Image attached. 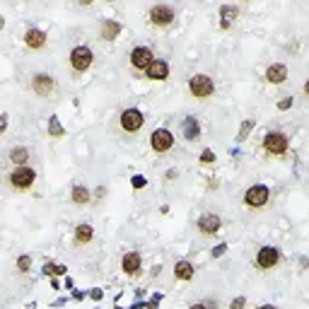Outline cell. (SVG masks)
Segmentation results:
<instances>
[{
    "label": "cell",
    "instance_id": "ac0fdd59",
    "mask_svg": "<svg viewBox=\"0 0 309 309\" xmlns=\"http://www.w3.org/2000/svg\"><path fill=\"white\" fill-rule=\"evenodd\" d=\"M118 34H121V24H118L116 19H104L101 22V39L104 41H114Z\"/></svg>",
    "mask_w": 309,
    "mask_h": 309
},
{
    "label": "cell",
    "instance_id": "e575fe53",
    "mask_svg": "<svg viewBox=\"0 0 309 309\" xmlns=\"http://www.w3.org/2000/svg\"><path fill=\"white\" fill-rule=\"evenodd\" d=\"M191 309H208V307H205V304H193Z\"/></svg>",
    "mask_w": 309,
    "mask_h": 309
},
{
    "label": "cell",
    "instance_id": "cb8c5ba5",
    "mask_svg": "<svg viewBox=\"0 0 309 309\" xmlns=\"http://www.w3.org/2000/svg\"><path fill=\"white\" fill-rule=\"evenodd\" d=\"M48 136H54V138L63 136V126L58 123V116H51V121H48Z\"/></svg>",
    "mask_w": 309,
    "mask_h": 309
},
{
    "label": "cell",
    "instance_id": "836d02e7",
    "mask_svg": "<svg viewBox=\"0 0 309 309\" xmlns=\"http://www.w3.org/2000/svg\"><path fill=\"white\" fill-rule=\"evenodd\" d=\"M90 295H92V297H94V300H101V290H92Z\"/></svg>",
    "mask_w": 309,
    "mask_h": 309
},
{
    "label": "cell",
    "instance_id": "8d00e7d4",
    "mask_svg": "<svg viewBox=\"0 0 309 309\" xmlns=\"http://www.w3.org/2000/svg\"><path fill=\"white\" fill-rule=\"evenodd\" d=\"M5 27V19H3V15H0V29Z\"/></svg>",
    "mask_w": 309,
    "mask_h": 309
},
{
    "label": "cell",
    "instance_id": "9a60e30c",
    "mask_svg": "<svg viewBox=\"0 0 309 309\" xmlns=\"http://www.w3.org/2000/svg\"><path fill=\"white\" fill-rule=\"evenodd\" d=\"M46 32L44 29H37L32 27L27 29V34H24V44H27V48H32V51H39V48H44L46 46Z\"/></svg>",
    "mask_w": 309,
    "mask_h": 309
},
{
    "label": "cell",
    "instance_id": "5bb4252c",
    "mask_svg": "<svg viewBox=\"0 0 309 309\" xmlns=\"http://www.w3.org/2000/svg\"><path fill=\"white\" fill-rule=\"evenodd\" d=\"M145 78H150V80H167V78H169V63H167V61H160V58H154L152 63L147 65Z\"/></svg>",
    "mask_w": 309,
    "mask_h": 309
},
{
    "label": "cell",
    "instance_id": "8992f818",
    "mask_svg": "<svg viewBox=\"0 0 309 309\" xmlns=\"http://www.w3.org/2000/svg\"><path fill=\"white\" fill-rule=\"evenodd\" d=\"M150 145H152L154 152H160V154L169 152L174 147V133L167 131V128H157L152 136H150Z\"/></svg>",
    "mask_w": 309,
    "mask_h": 309
},
{
    "label": "cell",
    "instance_id": "5b68a950",
    "mask_svg": "<svg viewBox=\"0 0 309 309\" xmlns=\"http://www.w3.org/2000/svg\"><path fill=\"white\" fill-rule=\"evenodd\" d=\"M278 264H280V249L278 246H261L256 251V266L261 271H271Z\"/></svg>",
    "mask_w": 309,
    "mask_h": 309
},
{
    "label": "cell",
    "instance_id": "52a82bcc",
    "mask_svg": "<svg viewBox=\"0 0 309 309\" xmlns=\"http://www.w3.org/2000/svg\"><path fill=\"white\" fill-rule=\"evenodd\" d=\"M92 51L87 46H75L73 51H70V65H73L75 73H85L87 68L92 65Z\"/></svg>",
    "mask_w": 309,
    "mask_h": 309
},
{
    "label": "cell",
    "instance_id": "ffe728a7",
    "mask_svg": "<svg viewBox=\"0 0 309 309\" xmlns=\"http://www.w3.org/2000/svg\"><path fill=\"white\" fill-rule=\"evenodd\" d=\"M92 237H94V229L87 222H82V225L75 227V244H90Z\"/></svg>",
    "mask_w": 309,
    "mask_h": 309
},
{
    "label": "cell",
    "instance_id": "7a4b0ae2",
    "mask_svg": "<svg viewBox=\"0 0 309 309\" xmlns=\"http://www.w3.org/2000/svg\"><path fill=\"white\" fill-rule=\"evenodd\" d=\"M261 147H264L268 154H285L288 152V147H290V140H288V136L280 133V131H268V133L264 136Z\"/></svg>",
    "mask_w": 309,
    "mask_h": 309
},
{
    "label": "cell",
    "instance_id": "603a6c76",
    "mask_svg": "<svg viewBox=\"0 0 309 309\" xmlns=\"http://www.w3.org/2000/svg\"><path fill=\"white\" fill-rule=\"evenodd\" d=\"M70 198H73V203H78V205H85V203H90L92 196L85 186H73V196H70Z\"/></svg>",
    "mask_w": 309,
    "mask_h": 309
},
{
    "label": "cell",
    "instance_id": "4dcf8cb0",
    "mask_svg": "<svg viewBox=\"0 0 309 309\" xmlns=\"http://www.w3.org/2000/svg\"><path fill=\"white\" fill-rule=\"evenodd\" d=\"M290 107H292V97H290V99H280V101H278V109H280V111L290 109Z\"/></svg>",
    "mask_w": 309,
    "mask_h": 309
},
{
    "label": "cell",
    "instance_id": "1f68e13d",
    "mask_svg": "<svg viewBox=\"0 0 309 309\" xmlns=\"http://www.w3.org/2000/svg\"><path fill=\"white\" fill-rule=\"evenodd\" d=\"M131 184H133V186H136V189H143V186H145V179H143V176H133V182H131Z\"/></svg>",
    "mask_w": 309,
    "mask_h": 309
},
{
    "label": "cell",
    "instance_id": "277c9868",
    "mask_svg": "<svg viewBox=\"0 0 309 309\" xmlns=\"http://www.w3.org/2000/svg\"><path fill=\"white\" fill-rule=\"evenodd\" d=\"M189 90L196 99H208L213 97V92H215V85L210 80L208 75H193L191 80H189Z\"/></svg>",
    "mask_w": 309,
    "mask_h": 309
},
{
    "label": "cell",
    "instance_id": "f1b7e54d",
    "mask_svg": "<svg viewBox=\"0 0 309 309\" xmlns=\"http://www.w3.org/2000/svg\"><path fill=\"white\" fill-rule=\"evenodd\" d=\"M225 251H227V244H218L215 249H213V259H220Z\"/></svg>",
    "mask_w": 309,
    "mask_h": 309
},
{
    "label": "cell",
    "instance_id": "f546056e",
    "mask_svg": "<svg viewBox=\"0 0 309 309\" xmlns=\"http://www.w3.org/2000/svg\"><path fill=\"white\" fill-rule=\"evenodd\" d=\"M244 304H246V300L244 297H237L232 304H229V309H244Z\"/></svg>",
    "mask_w": 309,
    "mask_h": 309
},
{
    "label": "cell",
    "instance_id": "44dd1931",
    "mask_svg": "<svg viewBox=\"0 0 309 309\" xmlns=\"http://www.w3.org/2000/svg\"><path fill=\"white\" fill-rule=\"evenodd\" d=\"M174 275L179 278V280H191L193 278V264L191 261H179V264L174 266Z\"/></svg>",
    "mask_w": 309,
    "mask_h": 309
},
{
    "label": "cell",
    "instance_id": "3957f363",
    "mask_svg": "<svg viewBox=\"0 0 309 309\" xmlns=\"http://www.w3.org/2000/svg\"><path fill=\"white\" fill-rule=\"evenodd\" d=\"M268 200H271V189L264 184H254L244 193V205H249V208H264Z\"/></svg>",
    "mask_w": 309,
    "mask_h": 309
},
{
    "label": "cell",
    "instance_id": "4fadbf2b",
    "mask_svg": "<svg viewBox=\"0 0 309 309\" xmlns=\"http://www.w3.org/2000/svg\"><path fill=\"white\" fill-rule=\"evenodd\" d=\"M140 266H143V259H140V254L138 251H126L123 254V261H121V268H123V273L126 275H138L140 273Z\"/></svg>",
    "mask_w": 309,
    "mask_h": 309
},
{
    "label": "cell",
    "instance_id": "7402d4cb",
    "mask_svg": "<svg viewBox=\"0 0 309 309\" xmlns=\"http://www.w3.org/2000/svg\"><path fill=\"white\" fill-rule=\"evenodd\" d=\"M237 15H239V10L237 8H232V5H222V8H220V17H222L220 27L229 29V24H232V19H237Z\"/></svg>",
    "mask_w": 309,
    "mask_h": 309
},
{
    "label": "cell",
    "instance_id": "83f0119b",
    "mask_svg": "<svg viewBox=\"0 0 309 309\" xmlns=\"http://www.w3.org/2000/svg\"><path fill=\"white\" fill-rule=\"evenodd\" d=\"M200 162L203 164H210V162H215V152L210 150V147H205L203 152H200Z\"/></svg>",
    "mask_w": 309,
    "mask_h": 309
},
{
    "label": "cell",
    "instance_id": "6da1fadb",
    "mask_svg": "<svg viewBox=\"0 0 309 309\" xmlns=\"http://www.w3.org/2000/svg\"><path fill=\"white\" fill-rule=\"evenodd\" d=\"M37 182V172L32 169V167H15L12 172H10V186L15 189V191H27L32 189Z\"/></svg>",
    "mask_w": 309,
    "mask_h": 309
},
{
    "label": "cell",
    "instance_id": "8fae6325",
    "mask_svg": "<svg viewBox=\"0 0 309 309\" xmlns=\"http://www.w3.org/2000/svg\"><path fill=\"white\" fill-rule=\"evenodd\" d=\"M56 87V82L51 75H46V73H37L34 78H32V90H34V94L37 97H48L51 92H54Z\"/></svg>",
    "mask_w": 309,
    "mask_h": 309
},
{
    "label": "cell",
    "instance_id": "2e32d148",
    "mask_svg": "<svg viewBox=\"0 0 309 309\" xmlns=\"http://www.w3.org/2000/svg\"><path fill=\"white\" fill-rule=\"evenodd\" d=\"M266 80L271 82V85H282V82L288 80V65L282 63H273L266 68Z\"/></svg>",
    "mask_w": 309,
    "mask_h": 309
},
{
    "label": "cell",
    "instance_id": "4316f807",
    "mask_svg": "<svg viewBox=\"0 0 309 309\" xmlns=\"http://www.w3.org/2000/svg\"><path fill=\"white\" fill-rule=\"evenodd\" d=\"M251 128H254V121H244V123H242V128H239V140H246V138H249V133H251Z\"/></svg>",
    "mask_w": 309,
    "mask_h": 309
},
{
    "label": "cell",
    "instance_id": "d6a6232c",
    "mask_svg": "<svg viewBox=\"0 0 309 309\" xmlns=\"http://www.w3.org/2000/svg\"><path fill=\"white\" fill-rule=\"evenodd\" d=\"M8 128V116H0V133Z\"/></svg>",
    "mask_w": 309,
    "mask_h": 309
},
{
    "label": "cell",
    "instance_id": "d590c367",
    "mask_svg": "<svg viewBox=\"0 0 309 309\" xmlns=\"http://www.w3.org/2000/svg\"><path fill=\"white\" fill-rule=\"evenodd\" d=\"M259 309H275L273 304H264V307H259Z\"/></svg>",
    "mask_w": 309,
    "mask_h": 309
},
{
    "label": "cell",
    "instance_id": "d4e9b609",
    "mask_svg": "<svg viewBox=\"0 0 309 309\" xmlns=\"http://www.w3.org/2000/svg\"><path fill=\"white\" fill-rule=\"evenodd\" d=\"M29 268H32V256H19L17 259V271L19 273H29Z\"/></svg>",
    "mask_w": 309,
    "mask_h": 309
},
{
    "label": "cell",
    "instance_id": "ba28073f",
    "mask_svg": "<svg viewBox=\"0 0 309 309\" xmlns=\"http://www.w3.org/2000/svg\"><path fill=\"white\" fill-rule=\"evenodd\" d=\"M118 121H121V128H123L126 133H138V131L143 128V123H145V116H143L138 109H126L121 114Z\"/></svg>",
    "mask_w": 309,
    "mask_h": 309
},
{
    "label": "cell",
    "instance_id": "d6986e66",
    "mask_svg": "<svg viewBox=\"0 0 309 309\" xmlns=\"http://www.w3.org/2000/svg\"><path fill=\"white\" fill-rule=\"evenodd\" d=\"M10 162L15 164V167H24L29 162V147L27 145H17L10 150Z\"/></svg>",
    "mask_w": 309,
    "mask_h": 309
},
{
    "label": "cell",
    "instance_id": "e0dca14e",
    "mask_svg": "<svg viewBox=\"0 0 309 309\" xmlns=\"http://www.w3.org/2000/svg\"><path fill=\"white\" fill-rule=\"evenodd\" d=\"M182 133L186 140H198L200 138V123L196 116H186L182 123Z\"/></svg>",
    "mask_w": 309,
    "mask_h": 309
},
{
    "label": "cell",
    "instance_id": "7c38bea8",
    "mask_svg": "<svg viewBox=\"0 0 309 309\" xmlns=\"http://www.w3.org/2000/svg\"><path fill=\"white\" fill-rule=\"evenodd\" d=\"M222 220L215 215V213H203L198 218V232L200 235H218Z\"/></svg>",
    "mask_w": 309,
    "mask_h": 309
},
{
    "label": "cell",
    "instance_id": "30bf717a",
    "mask_svg": "<svg viewBox=\"0 0 309 309\" xmlns=\"http://www.w3.org/2000/svg\"><path fill=\"white\" fill-rule=\"evenodd\" d=\"M150 22L154 27H167L174 22V10L169 5H154L150 8Z\"/></svg>",
    "mask_w": 309,
    "mask_h": 309
},
{
    "label": "cell",
    "instance_id": "484cf974",
    "mask_svg": "<svg viewBox=\"0 0 309 309\" xmlns=\"http://www.w3.org/2000/svg\"><path fill=\"white\" fill-rule=\"evenodd\" d=\"M44 273H46V275H63V273H65V266L46 264V266H44Z\"/></svg>",
    "mask_w": 309,
    "mask_h": 309
},
{
    "label": "cell",
    "instance_id": "9c48e42d",
    "mask_svg": "<svg viewBox=\"0 0 309 309\" xmlns=\"http://www.w3.org/2000/svg\"><path fill=\"white\" fill-rule=\"evenodd\" d=\"M154 61V54L147 48V46H136L131 51V65L133 70H147V65Z\"/></svg>",
    "mask_w": 309,
    "mask_h": 309
}]
</instances>
